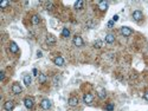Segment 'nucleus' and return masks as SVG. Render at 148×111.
Listing matches in <instances>:
<instances>
[{
  "mask_svg": "<svg viewBox=\"0 0 148 111\" xmlns=\"http://www.w3.org/2000/svg\"><path fill=\"white\" fill-rule=\"evenodd\" d=\"M121 33H122V36H124V37H129V36H132L133 30L129 28V27H127V26H122L121 27Z\"/></svg>",
  "mask_w": 148,
  "mask_h": 111,
  "instance_id": "nucleus-1",
  "label": "nucleus"
},
{
  "mask_svg": "<svg viewBox=\"0 0 148 111\" xmlns=\"http://www.w3.org/2000/svg\"><path fill=\"white\" fill-rule=\"evenodd\" d=\"M83 100H84L85 104H91V103L94 102V96H93L91 93H85V95L83 96Z\"/></svg>",
  "mask_w": 148,
  "mask_h": 111,
  "instance_id": "nucleus-2",
  "label": "nucleus"
},
{
  "mask_svg": "<svg viewBox=\"0 0 148 111\" xmlns=\"http://www.w3.org/2000/svg\"><path fill=\"white\" fill-rule=\"evenodd\" d=\"M24 104H25V106H26L27 109H32L33 108V98L26 97L24 99Z\"/></svg>",
  "mask_w": 148,
  "mask_h": 111,
  "instance_id": "nucleus-3",
  "label": "nucleus"
},
{
  "mask_svg": "<svg viewBox=\"0 0 148 111\" xmlns=\"http://www.w3.org/2000/svg\"><path fill=\"white\" fill-rule=\"evenodd\" d=\"M21 91H23V89H21V86L18 83H14L12 85V92L14 95H19V93H21Z\"/></svg>",
  "mask_w": 148,
  "mask_h": 111,
  "instance_id": "nucleus-4",
  "label": "nucleus"
},
{
  "mask_svg": "<svg viewBox=\"0 0 148 111\" xmlns=\"http://www.w3.org/2000/svg\"><path fill=\"white\" fill-rule=\"evenodd\" d=\"M56 41H57V39H56V37H54V34H47V37H46V44L47 45H54Z\"/></svg>",
  "mask_w": 148,
  "mask_h": 111,
  "instance_id": "nucleus-5",
  "label": "nucleus"
},
{
  "mask_svg": "<svg viewBox=\"0 0 148 111\" xmlns=\"http://www.w3.org/2000/svg\"><path fill=\"white\" fill-rule=\"evenodd\" d=\"M40 106L44 109V110H49L51 108V102L49 99H43L40 102Z\"/></svg>",
  "mask_w": 148,
  "mask_h": 111,
  "instance_id": "nucleus-6",
  "label": "nucleus"
},
{
  "mask_svg": "<svg viewBox=\"0 0 148 111\" xmlns=\"http://www.w3.org/2000/svg\"><path fill=\"white\" fill-rule=\"evenodd\" d=\"M142 18H143V14H142L141 11H134V12H133V19L134 20L140 21Z\"/></svg>",
  "mask_w": 148,
  "mask_h": 111,
  "instance_id": "nucleus-7",
  "label": "nucleus"
},
{
  "mask_svg": "<svg viewBox=\"0 0 148 111\" xmlns=\"http://www.w3.org/2000/svg\"><path fill=\"white\" fill-rule=\"evenodd\" d=\"M14 108V104L12 100H7V102H5V104H4V109L6 111H12Z\"/></svg>",
  "mask_w": 148,
  "mask_h": 111,
  "instance_id": "nucleus-8",
  "label": "nucleus"
},
{
  "mask_svg": "<svg viewBox=\"0 0 148 111\" xmlns=\"http://www.w3.org/2000/svg\"><path fill=\"white\" fill-rule=\"evenodd\" d=\"M74 44L77 46V47H81V46H83V39H82V37H80V36H75Z\"/></svg>",
  "mask_w": 148,
  "mask_h": 111,
  "instance_id": "nucleus-9",
  "label": "nucleus"
},
{
  "mask_svg": "<svg viewBox=\"0 0 148 111\" xmlns=\"http://www.w3.org/2000/svg\"><path fill=\"white\" fill-rule=\"evenodd\" d=\"M10 51L12 53H17L19 51V47H18V45H17L14 41H12V43L10 44Z\"/></svg>",
  "mask_w": 148,
  "mask_h": 111,
  "instance_id": "nucleus-10",
  "label": "nucleus"
},
{
  "mask_svg": "<svg viewBox=\"0 0 148 111\" xmlns=\"http://www.w3.org/2000/svg\"><path fill=\"white\" fill-rule=\"evenodd\" d=\"M69 105L70 106H77V104H78V98L77 97H71L69 98Z\"/></svg>",
  "mask_w": 148,
  "mask_h": 111,
  "instance_id": "nucleus-11",
  "label": "nucleus"
},
{
  "mask_svg": "<svg viewBox=\"0 0 148 111\" xmlns=\"http://www.w3.org/2000/svg\"><path fill=\"white\" fill-rule=\"evenodd\" d=\"M114 41H115L114 34L109 33V34H107V36H106V43H108V44H113Z\"/></svg>",
  "mask_w": 148,
  "mask_h": 111,
  "instance_id": "nucleus-12",
  "label": "nucleus"
},
{
  "mask_svg": "<svg viewBox=\"0 0 148 111\" xmlns=\"http://www.w3.org/2000/svg\"><path fill=\"white\" fill-rule=\"evenodd\" d=\"M54 64L57 66H63L64 65V59H63V57H57V58L54 59Z\"/></svg>",
  "mask_w": 148,
  "mask_h": 111,
  "instance_id": "nucleus-13",
  "label": "nucleus"
},
{
  "mask_svg": "<svg viewBox=\"0 0 148 111\" xmlns=\"http://www.w3.org/2000/svg\"><path fill=\"white\" fill-rule=\"evenodd\" d=\"M98 8H100L101 11H106L108 8V2L107 1H100V2H98Z\"/></svg>",
  "mask_w": 148,
  "mask_h": 111,
  "instance_id": "nucleus-14",
  "label": "nucleus"
},
{
  "mask_svg": "<svg viewBox=\"0 0 148 111\" xmlns=\"http://www.w3.org/2000/svg\"><path fill=\"white\" fill-rule=\"evenodd\" d=\"M24 83H25V85H26V86L31 85V83H32V78H31V76H28V74L24 76Z\"/></svg>",
  "mask_w": 148,
  "mask_h": 111,
  "instance_id": "nucleus-15",
  "label": "nucleus"
},
{
  "mask_svg": "<svg viewBox=\"0 0 148 111\" xmlns=\"http://www.w3.org/2000/svg\"><path fill=\"white\" fill-rule=\"evenodd\" d=\"M38 80H39V83L43 84V83H45L47 80V77L44 74V73H40V74H38Z\"/></svg>",
  "mask_w": 148,
  "mask_h": 111,
  "instance_id": "nucleus-16",
  "label": "nucleus"
},
{
  "mask_svg": "<svg viewBox=\"0 0 148 111\" xmlns=\"http://www.w3.org/2000/svg\"><path fill=\"white\" fill-rule=\"evenodd\" d=\"M83 5H84V2L82 0H78V1L75 2V8L76 10H81V8H83Z\"/></svg>",
  "mask_w": 148,
  "mask_h": 111,
  "instance_id": "nucleus-17",
  "label": "nucleus"
},
{
  "mask_svg": "<svg viewBox=\"0 0 148 111\" xmlns=\"http://www.w3.org/2000/svg\"><path fill=\"white\" fill-rule=\"evenodd\" d=\"M97 95H98V97L100 98H106V96H107V92H106V90H103V89H101V90H98V92H97Z\"/></svg>",
  "mask_w": 148,
  "mask_h": 111,
  "instance_id": "nucleus-18",
  "label": "nucleus"
},
{
  "mask_svg": "<svg viewBox=\"0 0 148 111\" xmlns=\"http://www.w3.org/2000/svg\"><path fill=\"white\" fill-rule=\"evenodd\" d=\"M62 36H63L64 38H67V37L70 36V30H69V28H63V31H62Z\"/></svg>",
  "mask_w": 148,
  "mask_h": 111,
  "instance_id": "nucleus-19",
  "label": "nucleus"
},
{
  "mask_svg": "<svg viewBox=\"0 0 148 111\" xmlns=\"http://www.w3.org/2000/svg\"><path fill=\"white\" fill-rule=\"evenodd\" d=\"M39 21H40V19H39V17H38L37 14L32 17V24H33V25H37V24H39Z\"/></svg>",
  "mask_w": 148,
  "mask_h": 111,
  "instance_id": "nucleus-20",
  "label": "nucleus"
},
{
  "mask_svg": "<svg viewBox=\"0 0 148 111\" xmlns=\"http://www.w3.org/2000/svg\"><path fill=\"white\" fill-rule=\"evenodd\" d=\"M102 46H103V43H102L101 40H97V41L94 43V47H96V49H101Z\"/></svg>",
  "mask_w": 148,
  "mask_h": 111,
  "instance_id": "nucleus-21",
  "label": "nucleus"
},
{
  "mask_svg": "<svg viewBox=\"0 0 148 111\" xmlns=\"http://www.w3.org/2000/svg\"><path fill=\"white\" fill-rule=\"evenodd\" d=\"M8 5H10V1H7V0H4V1L1 2V5H0V7H1V8H5V7L8 6Z\"/></svg>",
  "mask_w": 148,
  "mask_h": 111,
  "instance_id": "nucleus-22",
  "label": "nucleus"
},
{
  "mask_svg": "<svg viewBox=\"0 0 148 111\" xmlns=\"http://www.w3.org/2000/svg\"><path fill=\"white\" fill-rule=\"evenodd\" d=\"M106 110H107V111H113V110H114V104H111V103H110V104H108L107 106H106Z\"/></svg>",
  "mask_w": 148,
  "mask_h": 111,
  "instance_id": "nucleus-23",
  "label": "nucleus"
},
{
  "mask_svg": "<svg viewBox=\"0 0 148 111\" xmlns=\"http://www.w3.org/2000/svg\"><path fill=\"white\" fill-rule=\"evenodd\" d=\"M87 26L89 28H94L95 27V23L94 21H87Z\"/></svg>",
  "mask_w": 148,
  "mask_h": 111,
  "instance_id": "nucleus-24",
  "label": "nucleus"
},
{
  "mask_svg": "<svg viewBox=\"0 0 148 111\" xmlns=\"http://www.w3.org/2000/svg\"><path fill=\"white\" fill-rule=\"evenodd\" d=\"M107 25H108V27H109V28H113V27H114V21H113V20H109Z\"/></svg>",
  "mask_w": 148,
  "mask_h": 111,
  "instance_id": "nucleus-25",
  "label": "nucleus"
},
{
  "mask_svg": "<svg viewBox=\"0 0 148 111\" xmlns=\"http://www.w3.org/2000/svg\"><path fill=\"white\" fill-rule=\"evenodd\" d=\"M0 79H1V82L5 79V72L2 71V72H0Z\"/></svg>",
  "mask_w": 148,
  "mask_h": 111,
  "instance_id": "nucleus-26",
  "label": "nucleus"
},
{
  "mask_svg": "<svg viewBox=\"0 0 148 111\" xmlns=\"http://www.w3.org/2000/svg\"><path fill=\"white\" fill-rule=\"evenodd\" d=\"M46 8H47V10H51V8H52V2H47V4H46Z\"/></svg>",
  "mask_w": 148,
  "mask_h": 111,
  "instance_id": "nucleus-27",
  "label": "nucleus"
},
{
  "mask_svg": "<svg viewBox=\"0 0 148 111\" xmlns=\"http://www.w3.org/2000/svg\"><path fill=\"white\" fill-rule=\"evenodd\" d=\"M117 20H119V15H117V14H115L114 18H113V21L115 23V21H117Z\"/></svg>",
  "mask_w": 148,
  "mask_h": 111,
  "instance_id": "nucleus-28",
  "label": "nucleus"
},
{
  "mask_svg": "<svg viewBox=\"0 0 148 111\" xmlns=\"http://www.w3.org/2000/svg\"><path fill=\"white\" fill-rule=\"evenodd\" d=\"M32 72H33L34 76H38V71H37V69H33V71H32Z\"/></svg>",
  "mask_w": 148,
  "mask_h": 111,
  "instance_id": "nucleus-29",
  "label": "nucleus"
},
{
  "mask_svg": "<svg viewBox=\"0 0 148 111\" xmlns=\"http://www.w3.org/2000/svg\"><path fill=\"white\" fill-rule=\"evenodd\" d=\"M145 99H146V100H148V91L145 93Z\"/></svg>",
  "mask_w": 148,
  "mask_h": 111,
  "instance_id": "nucleus-30",
  "label": "nucleus"
},
{
  "mask_svg": "<svg viewBox=\"0 0 148 111\" xmlns=\"http://www.w3.org/2000/svg\"><path fill=\"white\" fill-rule=\"evenodd\" d=\"M37 56H38V57H41L43 54H41V52H40V51H38V52H37Z\"/></svg>",
  "mask_w": 148,
  "mask_h": 111,
  "instance_id": "nucleus-31",
  "label": "nucleus"
}]
</instances>
